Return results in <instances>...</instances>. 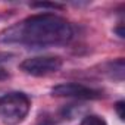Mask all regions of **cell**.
I'll return each instance as SVG.
<instances>
[{"instance_id": "5b68a950", "label": "cell", "mask_w": 125, "mask_h": 125, "mask_svg": "<svg viewBox=\"0 0 125 125\" xmlns=\"http://www.w3.org/2000/svg\"><path fill=\"white\" fill-rule=\"evenodd\" d=\"M109 66V72H110V75L113 77V78H116V80H122L124 78V59L122 57H119L118 60H113V62H110V63L107 65Z\"/></svg>"}, {"instance_id": "6da1fadb", "label": "cell", "mask_w": 125, "mask_h": 125, "mask_svg": "<svg viewBox=\"0 0 125 125\" xmlns=\"http://www.w3.org/2000/svg\"><path fill=\"white\" fill-rule=\"evenodd\" d=\"M74 37V28L54 13L31 15L0 32V43L21 44L31 49H44L68 44Z\"/></svg>"}, {"instance_id": "8fae6325", "label": "cell", "mask_w": 125, "mask_h": 125, "mask_svg": "<svg viewBox=\"0 0 125 125\" xmlns=\"http://www.w3.org/2000/svg\"><path fill=\"white\" fill-rule=\"evenodd\" d=\"M115 32H116L121 38H124V27H122V24H119V25L115 28Z\"/></svg>"}, {"instance_id": "52a82bcc", "label": "cell", "mask_w": 125, "mask_h": 125, "mask_svg": "<svg viewBox=\"0 0 125 125\" xmlns=\"http://www.w3.org/2000/svg\"><path fill=\"white\" fill-rule=\"evenodd\" d=\"M115 110H116V115L121 121L125 119V102L124 100H119L115 103Z\"/></svg>"}, {"instance_id": "3957f363", "label": "cell", "mask_w": 125, "mask_h": 125, "mask_svg": "<svg viewBox=\"0 0 125 125\" xmlns=\"http://www.w3.org/2000/svg\"><path fill=\"white\" fill-rule=\"evenodd\" d=\"M21 71L32 77H44L57 72L62 68V59L59 56H34L25 59L19 65Z\"/></svg>"}, {"instance_id": "277c9868", "label": "cell", "mask_w": 125, "mask_h": 125, "mask_svg": "<svg viewBox=\"0 0 125 125\" xmlns=\"http://www.w3.org/2000/svg\"><path fill=\"white\" fill-rule=\"evenodd\" d=\"M52 96L69 97V99H78V100H94V99L103 97V91L81 83H63L52 88Z\"/></svg>"}, {"instance_id": "9c48e42d", "label": "cell", "mask_w": 125, "mask_h": 125, "mask_svg": "<svg viewBox=\"0 0 125 125\" xmlns=\"http://www.w3.org/2000/svg\"><path fill=\"white\" fill-rule=\"evenodd\" d=\"M10 57H13V54H12V53H8V52H0V63H3V62L10 60Z\"/></svg>"}, {"instance_id": "30bf717a", "label": "cell", "mask_w": 125, "mask_h": 125, "mask_svg": "<svg viewBox=\"0 0 125 125\" xmlns=\"http://www.w3.org/2000/svg\"><path fill=\"white\" fill-rule=\"evenodd\" d=\"M8 78H9V72L6 69H3V68H0V81H5Z\"/></svg>"}, {"instance_id": "7a4b0ae2", "label": "cell", "mask_w": 125, "mask_h": 125, "mask_svg": "<svg viewBox=\"0 0 125 125\" xmlns=\"http://www.w3.org/2000/svg\"><path fill=\"white\" fill-rule=\"evenodd\" d=\"M31 109V100L25 93L12 91L0 97V121L6 125L21 124Z\"/></svg>"}, {"instance_id": "ba28073f", "label": "cell", "mask_w": 125, "mask_h": 125, "mask_svg": "<svg viewBox=\"0 0 125 125\" xmlns=\"http://www.w3.org/2000/svg\"><path fill=\"white\" fill-rule=\"evenodd\" d=\"M32 8H40V9H62L63 6L59 3H32Z\"/></svg>"}, {"instance_id": "8992f818", "label": "cell", "mask_w": 125, "mask_h": 125, "mask_svg": "<svg viewBox=\"0 0 125 125\" xmlns=\"http://www.w3.org/2000/svg\"><path fill=\"white\" fill-rule=\"evenodd\" d=\"M80 125H107L106 121L102 118V116H97V115H88L85 116Z\"/></svg>"}]
</instances>
